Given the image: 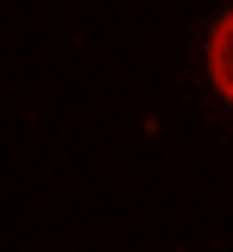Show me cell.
I'll return each instance as SVG.
<instances>
[{
	"label": "cell",
	"mask_w": 233,
	"mask_h": 252,
	"mask_svg": "<svg viewBox=\"0 0 233 252\" xmlns=\"http://www.w3.org/2000/svg\"><path fill=\"white\" fill-rule=\"evenodd\" d=\"M208 76H214V89L233 101V13L214 26V38H208Z\"/></svg>",
	"instance_id": "6da1fadb"
}]
</instances>
